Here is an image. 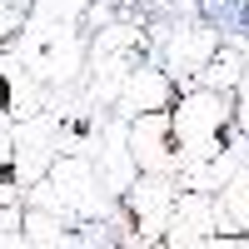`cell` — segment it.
I'll return each mask as SVG.
<instances>
[{"label":"cell","instance_id":"cell-1","mask_svg":"<svg viewBox=\"0 0 249 249\" xmlns=\"http://www.w3.org/2000/svg\"><path fill=\"white\" fill-rule=\"evenodd\" d=\"M10 55L45 90H60L85 75V40L65 20H30V30H20V40H10Z\"/></svg>","mask_w":249,"mask_h":249},{"label":"cell","instance_id":"cell-2","mask_svg":"<svg viewBox=\"0 0 249 249\" xmlns=\"http://www.w3.org/2000/svg\"><path fill=\"white\" fill-rule=\"evenodd\" d=\"M175 175H150V170H140L124 190L115 195L120 204H115V214H120V224L124 230H140L135 239L140 244H160V234H164V224H170V214H175Z\"/></svg>","mask_w":249,"mask_h":249},{"label":"cell","instance_id":"cell-3","mask_svg":"<svg viewBox=\"0 0 249 249\" xmlns=\"http://www.w3.org/2000/svg\"><path fill=\"white\" fill-rule=\"evenodd\" d=\"M130 124V155L140 170H150V175H179V164H184V140H179V124H175V105L170 110H144L135 120H124Z\"/></svg>","mask_w":249,"mask_h":249},{"label":"cell","instance_id":"cell-4","mask_svg":"<svg viewBox=\"0 0 249 249\" xmlns=\"http://www.w3.org/2000/svg\"><path fill=\"white\" fill-rule=\"evenodd\" d=\"M179 95H184V85H175L164 65L140 60V65L124 75L120 95H115V115H120V120H135V115H144V110H170Z\"/></svg>","mask_w":249,"mask_h":249},{"label":"cell","instance_id":"cell-5","mask_svg":"<svg viewBox=\"0 0 249 249\" xmlns=\"http://www.w3.org/2000/svg\"><path fill=\"white\" fill-rule=\"evenodd\" d=\"M219 234V214H214V195L204 190H175V214L164 224L160 244H214Z\"/></svg>","mask_w":249,"mask_h":249},{"label":"cell","instance_id":"cell-6","mask_svg":"<svg viewBox=\"0 0 249 249\" xmlns=\"http://www.w3.org/2000/svg\"><path fill=\"white\" fill-rule=\"evenodd\" d=\"M50 105V90L20 65L10 50H0V124H15V120H30Z\"/></svg>","mask_w":249,"mask_h":249},{"label":"cell","instance_id":"cell-7","mask_svg":"<svg viewBox=\"0 0 249 249\" xmlns=\"http://www.w3.org/2000/svg\"><path fill=\"white\" fill-rule=\"evenodd\" d=\"M214 45H219V30L214 25H184V30H175L170 40H164V60H160V65L170 70L175 85L190 90L199 80V70H204V60L214 55Z\"/></svg>","mask_w":249,"mask_h":249},{"label":"cell","instance_id":"cell-8","mask_svg":"<svg viewBox=\"0 0 249 249\" xmlns=\"http://www.w3.org/2000/svg\"><path fill=\"white\" fill-rule=\"evenodd\" d=\"M130 124H124L120 115H110V124H100V135H95V150H100V184H110V195H120L124 184H130L140 175V164L130 155Z\"/></svg>","mask_w":249,"mask_h":249},{"label":"cell","instance_id":"cell-9","mask_svg":"<svg viewBox=\"0 0 249 249\" xmlns=\"http://www.w3.org/2000/svg\"><path fill=\"white\" fill-rule=\"evenodd\" d=\"M249 80V70H244V50L239 45H214V55L204 60V70H199V80L195 85H204V90H219V95H239V85Z\"/></svg>","mask_w":249,"mask_h":249},{"label":"cell","instance_id":"cell-10","mask_svg":"<svg viewBox=\"0 0 249 249\" xmlns=\"http://www.w3.org/2000/svg\"><path fill=\"white\" fill-rule=\"evenodd\" d=\"M25 190H20V170H15V140L10 124H0V204H20Z\"/></svg>","mask_w":249,"mask_h":249}]
</instances>
